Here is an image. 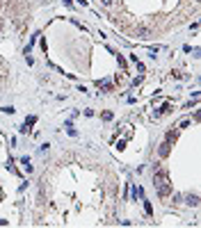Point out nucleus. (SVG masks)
<instances>
[{
    "instance_id": "1",
    "label": "nucleus",
    "mask_w": 201,
    "mask_h": 228,
    "mask_svg": "<svg viewBox=\"0 0 201 228\" xmlns=\"http://www.w3.org/2000/svg\"><path fill=\"white\" fill-rule=\"evenodd\" d=\"M137 37H142V39H149V37H151V30H146V27H140V30H137Z\"/></svg>"
},
{
    "instance_id": "2",
    "label": "nucleus",
    "mask_w": 201,
    "mask_h": 228,
    "mask_svg": "<svg viewBox=\"0 0 201 228\" xmlns=\"http://www.w3.org/2000/svg\"><path fill=\"white\" fill-rule=\"evenodd\" d=\"M160 155H169V141H165V144L160 146Z\"/></svg>"
},
{
    "instance_id": "3",
    "label": "nucleus",
    "mask_w": 201,
    "mask_h": 228,
    "mask_svg": "<svg viewBox=\"0 0 201 228\" xmlns=\"http://www.w3.org/2000/svg\"><path fill=\"white\" fill-rule=\"evenodd\" d=\"M187 203H190V205H197V203H199V196H197V194H194V196H187Z\"/></svg>"
},
{
    "instance_id": "4",
    "label": "nucleus",
    "mask_w": 201,
    "mask_h": 228,
    "mask_svg": "<svg viewBox=\"0 0 201 228\" xmlns=\"http://www.w3.org/2000/svg\"><path fill=\"white\" fill-rule=\"evenodd\" d=\"M35 121H37V116H27V119H25V125H32Z\"/></svg>"
},
{
    "instance_id": "5",
    "label": "nucleus",
    "mask_w": 201,
    "mask_h": 228,
    "mask_svg": "<svg viewBox=\"0 0 201 228\" xmlns=\"http://www.w3.org/2000/svg\"><path fill=\"white\" fill-rule=\"evenodd\" d=\"M133 196H135V199H137V196H142V189H140V187H135V189H133Z\"/></svg>"
},
{
    "instance_id": "6",
    "label": "nucleus",
    "mask_w": 201,
    "mask_h": 228,
    "mask_svg": "<svg viewBox=\"0 0 201 228\" xmlns=\"http://www.w3.org/2000/svg\"><path fill=\"white\" fill-rule=\"evenodd\" d=\"M101 2H103V5H112V0H101Z\"/></svg>"
}]
</instances>
